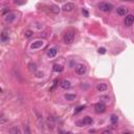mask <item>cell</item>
Segmentation results:
<instances>
[{
	"mask_svg": "<svg viewBox=\"0 0 134 134\" xmlns=\"http://www.w3.org/2000/svg\"><path fill=\"white\" fill-rule=\"evenodd\" d=\"M98 9H100L102 12H111L113 9H114V7L111 4V3H109V2H101V3H98Z\"/></svg>",
	"mask_w": 134,
	"mask_h": 134,
	"instance_id": "6da1fadb",
	"label": "cell"
},
{
	"mask_svg": "<svg viewBox=\"0 0 134 134\" xmlns=\"http://www.w3.org/2000/svg\"><path fill=\"white\" fill-rule=\"evenodd\" d=\"M48 9H49V12H50V13H52V14H58L60 12L59 7H57V5H50Z\"/></svg>",
	"mask_w": 134,
	"mask_h": 134,
	"instance_id": "9a60e30c",
	"label": "cell"
},
{
	"mask_svg": "<svg viewBox=\"0 0 134 134\" xmlns=\"http://www.w3.org/2000/svg\"><path fill=\"white\" fill-rule=\"evenodd\" d=\"M134 22V16L133 15H127L125 18V25L126 26H131Z\"/></svg>",
	"mask_w": 134,
	"mask_h": 134,
	"instance_id": "8992f818",
	"label": "cell"
},
{
	"mask_svg": "<svg viewBox=\"0 0 134 134\" xmlns=\"http://www.w3.org/2000/svg\"><path fill=\"white\" fill-rule=\"evenodd\" d=\"M43 45H44V42L41 41V40H38V41L34 42V43L31 45V48H32V49H38V48H40V47H42Z\"/></svg>",
	"mask_w": 134,
	"mask_h": 134,
	"instance_id": "ba28073f",
	"label": "cell"
},
{
	"mask_svg": "<svg viewBox=\"0 0 134 134\" xmlns=\"http://www.w3.org/2000/svg\"><path fill=\"white\" fill-rule=\"evenodd\" d=\"M33 32L32 31H30V30H27V31H25V37L26 38H31L32 36H33Z\"/></svg>",
	"mask_w": 134,
	"mask_h": 134,
	"instance_id": "603a6c76",
	"label": "cell"
},
{
	"mask_svg": "<svg viewBox=\"0 0 134 134\" xmlns=\"http://www.w3.org/2000/svg\"><path fill=\"white\" fill-rule=\"evenodd\" d=\"M28 68L31 71H37V65L35 63H30L28 64Z\"/></svg>",
	"mask_w": 134,
	"mask_h": 134,
	"instance_id": "44dd1931",
	"label": "cell"
},
{
	"mask_svg": "<svg viewBox=\"0 0 134 134\" xmlns=\"http://www.w3.org/2000/svg\"><path fill=\"white\" fill-rule=\"evenodd\" d=\"M7 121H8V119H7V118H4L3 116H2V117H0V124H1V125L5 124V123H7Z\"/></svg>",
	"mask_w": 134,
	"mask_h": 134,
	"instance_id": "cb8c5ba5",
	"label": "cell"
},
{
	"mask_svg": "<svg viewBox=\"0 0 134 134\" xmlns=\"http://www.w3.org/2000/svg\"><path fill=\"white\" fill-rule=\"evenodd\" d=\"M46 54H47V56L49 58H55L57 56V54H58V50H57V48H49Z\"/></svg>",
	"mask_w": 134,
	"mask_h": 134,
	"instance_id": "7c38bea8",
	"label": "cell"
},
{
	"mask_svg": "<svg viewBox=\"0 0 134 134\" xmlns=\"http://www.w3.org/2000/svg\"><path fill=\"white\" fill-rule=\"evenodd\" d=\"M37 77H39V78L43 77V72H38V73H37Z\"/></svg>",
	"mask_w": 134,
	"mask_h": 134,
	"instance_id": "83f0119b",
	"label": "cell"
},
{
	"mask_svg": "<svg viewBox=\"0 0 134 134\" xmlns=\"http://www.w3.org/2000/svg\"><path fill=\"white\" fill-rule=\"evenodd\" d=\"M75 72L80 75H84L87 71V67L84 65V64H78V65H75Z\"/></svg>",
	"mask_w": 134,
	"mask_h": 134,
	"instance_id": "3957f363",
	"label": "cell"
},
{
	"mask_svg": "<svg viewBox=\"0 0 134 134\" xmlns=\"http://www.w3.org/2000/svg\"><path fill=\"white\" fill-rule=\"evenodd\" d=\"M94 111L96 113H103L106 111V105L103 103H97L94 105Z\"/></svg>",
	"mask_w": 134,
	"mask_h": 134,
	"instance_id": "277c9868",
	"label": "cell"
},
{
	"mask_svg": "<svg viewBox=\"0 0 134 134\" xmlns=\"http://www.w3.org/2000/svg\"><path fill=\"white\" fill-rule=\"evenodd\" d=\"M83 109H85V106H81V107H79L77 110H75V113H79L80 111H82Z\"/></svg>",
	"mask_w": 134,
	"mask_h": 134,
	"instance_id": "484cf974",
	"label": "cell"
},
{
	"mask_svg": "<svg viewBox=\"0 0 134 134\" xmlns=\"http://www.w3.org/2000/svg\"><path fill=\"white\" fill-rule=\"evenodd\" d=\"M83 14H84V15H85L86 17H88V16H89V14H88V12H87V11H86L85 9L83 10Z\"/></svg>",
	"mask_w": 134,
	"mask_h": 134,
	"instance_id": "4316f807",
	"label": "cell"
},
{
	"mask_svg": "<svg viewBox=\"0 0 134 134\" xmlns=\"http://www.w3.org/2000/svg\"><path fill=\"white\" fill-rule=\"evenodd\" d=\"M110 119H111V123H112L113 125L117 124V121H118V117H117V115H115V114H112V115H111V117H110Z\"/></svg>",
	"mask_w": 134,
	"mask_h": 134,
	"instance_id": "ffe728a7",
	"label": "cell"
},
{
	"mask_svg": "<svg viewBox=\"0 0 134 134\" xmlns=\"http://www.w3.org/2000/svg\"><path fill=\"white\" fill-rule=\"evenodd\" d=\"M10 133L11 134H21V131H20L19 128L13 127V128H11V129H10Z\"/></svg>",
	"mask_w": 134,
	"mask_h": 134,
	"instance_id": "ac0fdd59",
	"label": "cell"
},
{
	"mask_svg": "<svg viewBox=\"0 0 134 134\" xmlns=\"http://www.w3.org/2000/svg\"><path fill=\"white\" fill-rule=\"evenodd\" d=\"M73 39H74V34L71 33V32H68V33H66L65 35H64L63 41L65 44H70V43L73 42Z\"/></svg>",
	"mask_w": 134,
	"mask_h": 134,
	"instance_id": "7a4b0ae2",
	"label": "cell"
},
{
	"mask_svg": "<svg viewBox=\"0 0 134 134\" xmlns=\"http://www.w3.org/2000/svg\"><path fill=\"white\" fill-rule=\"evenodd\" d=\"M47 123H48V127L50 128V129H52V128L55 127V125H56L55 117H52V116H49V117H48V120H47Z\"/></svg>",
	"mask_w": 134,
	"mask_h": 134,
	"instance_id": "2e32d148",
	"label": "cell"
},
{
	"mask_svg": "<svg viewBox=\"0 0 134 134\" xmlns=\"http://www.w3.org/2000/svg\"><path fill=\"white\" fill-rule=\"evenodd\" d=\"M60 85H61V87L63 89H69L71 87V83L69 82L68 80H63Z\"/></svg>",
	"mask_w": 134,
	"mask_h": 134,
	"instance_id": "30bf717a",
	"label": "cell"
},
{
	"mask_svg": "<svg viewBox=\"0 0 134 134\" xmlns=\"http://www.w3.org/2000/svg\"><path fill=\"white\" fill-rule=\"evenodd\" d=\"M107 88H108V86H107V84H105V83H100V84L96 85V89H97V91H100V92L106 91Z\"/></svg>",
	"mask_w": 134,
	"mask_h": 134,
	"instance_id": "8fae6325",
	"label": "cell"
},
{
	"mask_svg": "<svg viewBox=\"0 0 134 134\" xmlns=\"http://www.w3.org/2000/svg\"><path fill=\"white\" fill-rule=\"evenodd\" d=\"M16 18H17V15L15 13H9L8 15H5L4 20H5L7 23H12L13 21L16 20Z\"/></svg>",
	"mask_w": 134,
	"mask_h": 134,
	"instance_id": "5b68a950",
	"label": "cell"
},
{
	"mask_svg": "<svg viewBox=\"0 0 134 134\" xmlns=\"http://www.w3.org/2000/svg\"><path fill=\"white\" fill-rule=\"evenodd\" d=\"M105 52H106V48L102 47V48H100V49H98V54H102V55H104Z\"/></svg>",
	"mask_w": 134,
	"mask_h": 134,
	"instance_id": "d4e9b609",
	"label": "cell"
},
{
	"mask_svg": "<svg viewBox=\"0 0 134 134\" xmlns=\"http://www.w3.org/2000/svg\"><path fill=\"white\" fill-rule=\"evenodd\" d=\"M62 9H63L64 12H72L73 9H74V4L72 2H68L66 4H64Z\"/></svg>",
	"mask_w": 134,
	"mask_h": 134,
	"instance_id": "52a82bcc",
	"label": "cell"
},
{
	"mask_svg": "<svg viewBox=\"0 0 134 134\" xmlns=\"http://www.w3.org/2000/svg\"><path fill=\"white\" fill-rule=\"evenodd\" d=\"M82 121H83V125H87V126H89V125H92L93 119H92V117H90V116H85Z\"/></svg>",
	"mask_w": 134,
	"mask_h": 134,
	"instance_id": "4fadbf2b",
	"label": "cell"
},
{
	"mask_svg": "<svg viewBox=\"0 0 134 134\" xmlns=\"http://www.w3.org/2000/svg\"><path fill=\"white\" fill-rule=\"evenodd\" d=\"M117 14H118L119 16H126V15L128 14V9L123 8V7L117 8Z\"/></svg>",
	"mask_w": 134,
	"mask_h": 134,
	"instance_id": "5bb4252c",
	"label": "cell"
},
{
	"mask_svg": "<svg viewBox=\"0 0 134 134\" xmlns=\"http://www.w3.org/2000/svg\"><path fill=\"white\" fill-rule=\"evenodd\" d=\"M65 100L67 101H74L75 98H77V94H71V93H67V94H65Z\"/></svg>",
	"mask_w": 134,
	"mask_h": 134,
	"instance_id": "e0dca14e",
	"label": "cell"
},
{
	"mask_svg": "<svg viewBox=\"0 0 134 134\" xmlns=\"http://www.w3.org/2000/svg\"><path fill=\"white\" fill-rule=\"evenodd\" d=\"M9 41H10V35H9V33L7 31H3L1 33V42L7 43Z\"/></svg>",
	"mask_w": 134,
	"mask_h": 134,
	"instance_id": "9c48e42d",
	"label": "cell"
},
{
	"mask_svg": "<svg viewBox=\"0 0 134 134\" xmlns=\"http://www.w3.org/2000/svg\"><path fill=\"white\" fill-rule=\"evenodd\" d=\"M54 71H56V72H62L63 71V66L56 64V65H54Z\"/></svg>",
	"mask_w": 134,
	"mask_h": 134,
	"instance_id": "d6986e66",
	"label": "cell"
},
{
	"mask_svg": "<svg viewBox=\"0 0 134 134\" xmlns=\"http://www.w3.org/2000/svg\"><path fill=\"white\" fill-rule=\"evenodd\" d=\"M100 100L103 101V102H109L110 101V96L109 95H101Z\"/></svg>",
	"mask_w": 134,
	"mask_h": 134,
	"instance_id": "7402d4cb",
	"label": "cell"
}]
</instances>
